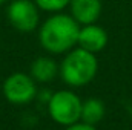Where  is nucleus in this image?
Segmentation results:
<instances>
[{"mask_svg": "<svg viewBox=\"0 0 132 130\" xmlns=\"http://www.w3.org/2000/svg\"><path fill=\"white\" fill-rule=\"evenodd\" d=\"M108 41H109V35L103 26L97 23L80 26L78 41H77L78 48H83L92 54H98L108 46Z\"/></svg>", "mask_w": 132, "mask_h": 130, "instance_id": "nucleus-6", "label": "nucleus"}, {"mask_svg": "<svg viewBox=\"0 0 132 130\" xmlns=\"http://www.w3.org/2000/svg\"><path fill=\"white\" fill-rule=\"evenodd\" d=\"M9 25L22 34H31L40 26V8L34 0H11L6 6Z\"/></svg>", "mask_w": 132, "mask_h": 130, "instance_id": "nucleus-5", "label": "nucleus"}, {"mask_svg": "<svg viewBox=\"0 0 132 130\" xmlns=\"http://www.w3.org/2000/svg\"><path fill=\"white\" fill-rule=\"evenodd\" d=\"M69 14L77 20L80 26L97 23V20L103 11L101 0H71L69 3Z\"/></svg>", "mask_w": 132, "mask_h": 130, "instance_id": "nucleus-7", "label": "nucleus"}, {"mask_svg": "<svg viewBox=\"0 0 132 130\" xmlns=\"http://www.w3.org/2000/svg\"><path fill=\"white\" fill-rule=\"evenodd\" d=\"M11 0H0V5H6V3H9Z\"/></svg>", "mask_w": 132, "mask_h": 130, "instance_id": "nucleus-13", "label": "nucleus"}, {"mask_svg": "<svg viewBox=\"0 0 132 130\" xmlns=\"http://www.w3.org/2000/svg\"><path fill=\"white\" fill-rule=\"evenodd\" d=\"M52 97V92H49V90H38V94H37V99L40 101V103H43V104H48V101L51 99Z\"/></svg>", "mask_w": 132, "mask_h": 130, "instance_id": "nucleus-12", "label": "nucleus"}, {"mask_svg": "<svg viewBox=\"0 0 132 130\" xmlns=\"http://www.w3.org/2000/svg\"><path fill=\"white\" fill-rule=\"evenodd\" d=\"M104 115H106V106L101 99L92 97L83 101L80 121H83L86 124H91V126H97L103 121Z\"/></svg>", "mask_w": 132, "mask_h": 130, "instance_id": "nucleus-9", "label": "nucleus"}, {"mask_svg": "<svg viewBox=\"0 0 132 130\" xmlns=\"http://www.w3.org/2000/svg\"><path fill=\"white\" fill-rule=\"evenodd\" d=\"M65 130H98V129H97V126H91V124H86L83 121H78L72 126L65 127Z\"/></svg>", "mask_w": 132, "mask_h": 130, "instance_id": "nucleus-11", "label": "nucleus"}, {"mask_svg": "<svg viewBox=\"0 0 132 130\" xmlns=\"http://www.w3.org/2000/svg\"><path fill=\"white\" fill-rule=\"evenodd\" d=\"M2 92L9 104L26 106L32 103L34 99H37L38 86H37V81L31 77V73L14 72L5 78Z\"/></svg>", "mask_w": 132, "mask_h": 130, "instance_id": "nucleus-4", "label": "nucleus"}, {"mask_svg": "<svg viewBox=\"0 0 132 130\" xmlns=\"http://www.w3.org/2000/svg\"><path fill=\"white\" fill-rule=\"evenodd\" d=\"M34 2L40 8V11L51 12V14L65 11L71 3V0H34Z\"/></svg>", "mask_w": 132, "mask_h": 130, "instance_id": "nucleus-10", "label": "nucleus"}, {"mask_svg": "<svg viewBox=\"0 0 132 130\" xmlns=\"http://www.w3.org/2000/svg\"><path fill=\"white\" fill-rule=\"evenodd\" d=\"M98 72L97 54L75 46L63 55L60 63V78L69 87H83L89 84Z\"/></svg>", "mask_w": 132, "mask_h": 130, "instance_id": "nucleus-2", "label": "nucleus"}, {"mask_svg": "<svg viewBox=\"0 0 132 130\" xmlns=\"http://www.w3.org/2000/svg\"><path fill=\"white\" fill-rule=\"evenodd\" d=\"M29 73L37 83H51L60 73V64L51 55H40L31 63Z\"/></svg>", "mask_w": 132, "mask_h": 130, "instance_id": "nucleus-8", "label": "nucleus"}, {"mask_svg": "<svg viewBox=\"0 0 132 130\" xmlns=\"http://www.w3.org/2000/svg\"><path fill=\"white\" fill-rule=\"evenodd\" d=\"M81 104L83 101L74 90L62 89V90L52 92V97L48 101L46 107L51 119L55 124L68 127L80 121Z\"/></svg>", "mask_w": 132, "mask_h": 130, "instance_id": "nucleus-3", "label": "nucleus"}, {"mask_svg": "<svg viewBox=\"0 0 132 130\" xmlns=\"http://www.w3.org/2000/svg\"><path fill=\"white\" fill-rule=\"evenodd\" d=\"M80 25L71 15L54 12L38 26V43L51 55H65L77 46Z\"/></svg>", "mask_w": 132, "mask_h": 130, "instance_id": "nucleus-1", "label": "nucleus"}]
</instances>
